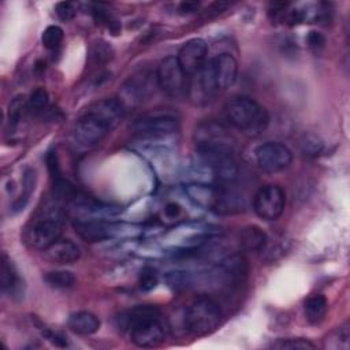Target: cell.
<instances>
[{
	"label": "cell",
	"instance_id": "6da1fadb",
	"mask_svg": "<svg viewBox=\"0 0 350 350\" xmlns=\"http://www.w3.org/2000/svg\"><path fill=\"white\" fill-rule=\"evenodd\" d=\"M124 116V104L118 98H103L86 108L74 126L77 141L85 146L101 142Z\"/></svg>",
	"mask_w": 350,
	"mask_h": 350
},
{
	"label": "cell",
	"instance_id": "7a4b0ae2",
	"mask_svg": "<svg viewBox=\"0 0 350 350\" xmlns=\"http://www.w3.org/2000/svg\"><path fill=\"white\" fill-rule=\"evenodd\" d=\"M119 325L127 329L131 342L138 347H156L167 336L168 325L156 306L141 305L123 313Z\"/></svg>",
	"mask_w": 350,
	"mask_h": 350
},
{
	"label": "cell",
	"instance_id": "3957f363",
	"mask_svg": "<svg viewBox=\"0 0 350 350\" xmlns=\"http://www.w3.org/2000/svg\"><path fill=\"white\" fill-rule=\"evenodd\" d=\"M224 111L230 124L247 137H258L269 124L268 111L250 97L231 98Z\"/></svg>",
	"mask_w": 350,
	"mask_h": 350
},
{
	"label": "cell",
	"instance_id": "277c9868",
	"mask_svg": "<svg viewBox=\"0 0 350 350\" xmlns=\"http://www.w3.org/2000/svg\"><path fill=\"white\" fill-rule=\"evenodd\" d=\"M196 165L208 171L219 180H231L238 174L231 145L196 146Z\"/></svg>",
	"mask_w": 350,
	"mask_h": 350
},
{
	"label": "cell",
	"instance_id": "5b68a950",
	"mask_svg": "<svg viewBox=\"0 0 350 350\" xmlns=\"http://www.w3.org/2000/svg\"><path fill=\"white\" fill-rule=\"evenodd\" d=\"M221 321V310L217 302L206 295L197 297L186 309L185 325L189 332L202 336L213 332Z\"/></svg>",
	"mask_w": 350,
	"mask_h": 350
},
{
	"label": "cell",
	"instance_id": "8992f818",
	"mask_svg": "<svg viewBox=\"0 0 350 350\" xmlns=\"http://www.w3.org/2000/svg\"><path fill=\"white\" fill-rule=\"evenodd\" d=\"M64 228L63 213L59 209H45L33 220L31 227L26 232L27 242L37 250H45L53 242L60 239Z\"/></svg>",
	"mask_w": 350,
	"mask_h": 350
},
{
	"label": "cell",
	"instance_id": "52a82bcc",
	"mask_svg": "<svg viewBox=\"0 0 350 350\" xmlns=\"http://www.w3.org/2000/svg\"><path fill=\"white\" fill-rule=\"evenodd\" d=\"M120 212L118 205L104 204L92 197L74 194L67 201V213L74 221H92V220H109Z\"/></svg>",
	"mask_w": 350,
	"mask_h": 350
},
{
	"label": "cell",
	"instance_id": "ba28073f",
	"mask_svg": "<svg viewBox=\"0 0 350 350\" xmlns=\"http://www.w3.org/2000/svg\"><path fill=\"white\" fill-rule=\"evenodd\" d=\"M157 86L171 98H182L187 93V75L176 56L164 57L156 71Z\"/></svg>",
	"mask_w": 350,
	"mask_h": 350
},
{
	"label": "cell",
	"instance_id": "9c48e42d",
	"mask_svg": "<svg viewBox=\"0 0 350 350\" xmlns=\"http://www.w3.org/2000/svg\"><path fill=\"white\" fill-rule=\"evenodd\" d=\"M286 193L278 185H265L257 190L253 198L256 215L264 220H276L284 211Z\"/></svg>",
	"mask_w": 350,
	"mask_h": 350
},
{
	"label": "cell",
	"instance_id": "30bf717a",
	"mask_svg": "<svg viewBox=\"0 0 350 350\" xmlns=\"http://www.w3.org/2000/svg\"><path fill=\"white\" fill-rule=\"evenodd\" d=\"M254 159L262 171L275 174L283 171L291 164L293 153L284 144L268 141L256 148Z\"/></svg>",
	"mask_w": 350,
	"mask_h": 350
},
{
	"label": "cell",
	"instance_id": "8fae6325",
	"mask_svg": "<svg viewBox=\"0 0 350 350\" xmlns=\"http://www.w3.org/2000/svg\"><path fill=\"white\" fill-rule=\"evenodd\" d=\"M178 130V120L171 115H150L137 119L133 131L146 139H157L168 137Z\"/></svg>",
	"mask_w": 350,
	"mask_h": 350
},
{
	"label": "cell",
	"instance_id": "7c38bea8",
	"mask_svg": "<svg viewBox=\"0 0 350 350\" xmlns=\"http://www.w3.org/2000/svg\"><path fill=\"white\" fill-rule=\"evenodd\" d=\"M190 101L194 105H205L208 104L216 94H219V90L216 88L209 60L206 64L196 74H193L187 82V93Z\"/></svg>",
	"mask_w": 350,
	"mask_h": 350
},
{
	"label": "cell",
	"instance_id": "4fadbf2b",
	"mask_svg": "<svg viewBox=\"0 0 350 350\" xmlns=\"http://www.w3.org/2000/svg\"><path fill=\"white\" fill-rule=\"evenodd\" d=\"M176 59L187 77L198 72L208 62V45L202 38H191L186 41L178 55Z\"/></svg>",
	"mask_w": 350,
	"mask_h": 350
},
{
	"label": "cell",
	"instance_id": "5bb4252c",
	"mask_svg": "<svg viewBox=\"0 0 350 350\" xmlns=\"http://www.w3.org/2000/svg\"><path fill=\"white\" fill-rule=\"evenodd\" d=\"M209 66L219 93L224 92L235 82L238 74V62L232 55L220 53L209 60Z\"/></svg>",
	"mask_w": 350,
	"mask_h": 350
},
{
	"label": "cell",
	"instance_id": "9a60e30c",
	"mask_svg": "<svg viewBox=\"0 0 350 350\" xmlns=\"http://www.w3.org/2000/svg\"><path fill=\"white\" fill-rule=\"evenodd\" d=\"M185 191L189 198L198 206L217 211L224 190L206 185L202 182H194L185 186Z\"/></svg>",
	"mask_w": 350,
	"mask_h": 350
},
{
	"label": "cell",
	"instance_id": "2e32d148",
	"mask_svg": "<svg viewBox=\"0 0 350 350\" xmlns=\"http://www.w3.org/2000/svg\"><path fill=\"white\" fill-rule=\"evenodd\" d=\"M196 146L205 145H231V135L227 130L216 122L200 123L194 130Z\"/></svg>",
	"mask_w": 350,
	"mask_h": 350
},
{
	"label": "cell",
	"instance_id": "e0dca14e",
	"mask_svg": "<svg viewBox=\"0 0 350 350\" xmlns=\"http://www.w3.org/2000/svg\"><path fill=\"white\" fill-rule=\"evenodd\" d=\"M45 257L55 264H72L81 257L79 246L70 239H57L44 250Z\"/></svg>",
	"mask_w": 350,
	"mask_h": 350
},
{
	"label": "cell",
	"instance_id": "ac0fdd59",
	"mask_svg": "<svg viewBox=\"0 0 350 350\" xmlns=\"http://www.w3.org/2000/svg\"><path fill=\"white\" fill-rule=\"evenodd\" d=\"M68 328L78 335H92L96 334L100 329V319L86 310H81V312H75L68 317L67 321Z\"/></svg>",
	"mask_w": 350,
	"mask_h": 350
},
{
	"label": "cell",
	"instance_id": "d6986e66",
	"mask_svg": "<svg viewBox=\"0 0 350 350\" xmlns=\"http://www.w3.org/2000/svg\"><path fill=\"white\" fill-rule=\"evenodd\" d=\"M1 290L10 295H15L21 291V278L18 275V271L12 261L7 257V254H3L1 257Z\"/></svg>",
	"mask_w": 350,
	"mask_h": 350
},
{
	"label": "cell",
	"instance_id": "ffe728a7",
	"mask_svg": "<svg viewBox=\"0 0 350 350\" xmlns=\"http://www.w3.org/2000/svg\"><path fill=\"white\" fill-rule=\"evenodd\" d=\"M304 310H305L306 320L310 324L316 325V324H320L324 320V317L327 314V310H328V302H327L324 295L314 294V295L309 297L305 301Z\"/></svg>",
	"mask_w": 350,
	"mask_h": 350
},
{
	"label": "cell",
	"instance_id": "44dd1931",
	"mask_svg": "<svg viewBox=\"0 0 350 350\" xmlns=\"http://www.w3.org/2000/svg\"><path fill=\"white\" fill-rule=\"evenodd\" d=\"M241 243L252 252H261L268 243L267 234L257 226H247L241 231Z\"/></svg>",
	"mask_w": 350,
	"mask_h": 350
},
{
	"label": "cell",
	"instance_id": "7402d4cb",
	"mask_svg": "<svg viewBox=\"0 0 350 350\" xmlns=\"http://www.w3.org/2000/svg\"><path fill=\"white\" fill-rule=\"evenodd\" d=\"M349 340H350V329H349V324L346 323L332 329L323 339V347L328 350H347Z\"/></svg>",
	"mask_w": 350,
	"mask_h": 350
},
{
	"label": "cell",
	"instance_id": "603a6c76",
	"mask_svg": "<svg viewBox=\"0 0 350 350\" xmlns=\"http://www.w3.org/2000/svg\"><path fill=\"white\" fill-rule=\"evenodd\" d=\"M149 92H150V85L148 83V78L146 77L130 78L123 85V93L133 103L142 101V98H145Z\"/></svg>",
	"mask_w": 350,
	"mask_h": 350
},
{
	"label": "cell",
	"instance_id": "cb8c5ba5",
	"mask_svg": "<svg viewBox=\"0 0 350 350\" xmlns=\"http://www.w3.org/2000/svg\"><path fill=\"white\" fill-rule=\"evenodd\" d=\"M45 283L56 290H67L75 284V276L70 271H51L44 276Z\"/></svg>",
	"mask_w": 350,
	"mask_h": 350
},
{
	"label": "cell",
	"instance_id": "d4e9b609",
	"mask_svg": "<svg viewBox=\"0 0 350 350\" xmlns=\"http://www.w3.org/2000/svg\"><path fill=\"white\" fill-rule=\"evenodd\" d=\"M63 38H64V31L57 25L48 26L44 30L42 36H41V41H42L44 48H46L49 51H56L62 45Z\"/></svg>",
	"mask_w": 350,
	"mask_h": 350
},
{
	"label": "cell",
	"instance_id": "484cf974",
	"mask_svg": "<svg viewBox=\"0 0 350 350\" xmlns=\"http://www.w3.org/2000/svg\"><path fill=\"white\" fill-rule=\"evenodd\" d=\"M48 101H49V97H48V93L45 89L42 88H38L36 90L31 92V94L27 98V107L31 109V111H44L48 105Z\"/></svg>",
	"mask_w": 350,
	"mask_h": 350
},
{
	"label": "cell",
	"instance_id": "4316f807",
	"mask_svg": "<svg viewBox=\"0 0 350 350\" xmlns=\"http://www.w3.org/2000/svg\"><path fill=\"white\" fill-rule=\"evenodd\" d=\"M112 55H113V51H112L111 45H108L105 41H98L93 45L90 57L97 64V63L108 62L112 57Z\"/></svg>",
	"mask_w": 350,
	"mask_h": 350
},
{
	"label": "cell",
	"instance_id": "83f0119b",
	"mask_svg": "<svg viewBox=\"0 0 350 350\" xmlns=\"http://www.w3.org/2000/svg\"><path fill=\"white\" fill-rule=\"evenodd\" d=\"M25 105H27V103L25 101V98L22 96L15 97L10 103V107H8V122H10L11 127H16L18 126Z\"/></svg>",
	"mask_w": 350,
	"mask_h": 350
},
{
	"label": "cell",
	"instance_id": "f1b7e54d",
	"mask_svg": "<svg viewBox=\"0 0 350 350\" xmlns=\"http://www.w3.org/2000/svg\"><path fill=\"white\" fill-rule=\"evenodd\" d=\"M275 349H301V350H308V349H314L316 346L304 338H290V339H280L276 343H273Z\"/></svg>",
	"mask_w": 350,
	"mask_h": 350
},
{
	"label": "cell",
	"instance_id": "f546056e",
	"mask_svg": "<svg viewBox=\"0 0 350 350\" xmlns=\"http://www.w3.org/2000/svg\"><path fill=\"white\" fill-rule=\"evenodd\" d=\"M159 283L157 273L153 268H144L139 275V288L142 291L153 290Z\"/></svg>",
	"mask_w": 350,
	"mask_h": 350
},
{
	"label": "cell",
	"instance_id": "4dcf8cb0",
	"mask_svg": "<svg viewBox=\"0 0 350 350\" xmlns=\"http://www.w3.org/2000/svg\"><path fill=\"white\" fill-rule=\"evenodd\" d=\"M55 14L57 15V18L60 21H71L75 16V8L71 3H66V1H60L55 5Z\"/></svg>",
	"mask_w": 350,
	"mask_h": 350
},
{
	"label": "cell",
	"instance_id": "1f68e13d",
	"mask_svg": "<svg viewBox=\"0 0 350 350\" xmlns=\"http://www.w3.org/2000/svg\"><path fill=\"white\" fill-rule=\"evenodd\" d=\"M306 41H308L309 48L314 52H319L325 46V37L320 31H316V30H313L308 34Z\"/></svg>",
	"mask_w": 350,
	"mask_h": 350
},
{
	"label": "cell",
	"instance_id": "d6a6232c",
	"mask_svg": "<svg viewBox=\"0 0 350 350\" xmlns=\"http://www.w3.org/2000/svg\"><path fill=\"white\" fill-rule=\"evenodd\" d=\"M36 185V171L33 168H27L23 174V196L29 197L34 191Z\"/></svg>",
	"mask_w": 350,
	"mask_h": 350
},
{
	"label": "cell",
	"instance_id": "836d02e7",
	"mask_svg": "<svg viewBox=\"0 0 350 350\" xmlns=\"http://www.w3.org/2000/svg\"><path fill=\"white\" fill-rule=\"evenodd\" d=\"M44 336L48 339V340H51L55 346H66L67 345V340H66V338L64 336H62L60 334H56V332H52V331H45L44 332Z\"/></svg>",
	"mask_w": 350,
	"mask_h": 350
},
{
	"label": "cell",
	"instance_id": "e575fe53",
	"mask_svg": "<svg viewBox=\"0 0 350 350\" xmlns=\"http://www.w3.org/2000/svg\"><path fill=\"white\" fill-rule=\"evenodd\" d=\"M180 212H182V208L178 204H175V202H170L164 208V216L168 217V219L178 217L180 215Z\"/></svg>",
	"mask_w": 350,
	"mask_h": 350
},
{
	"label": "cell",
	"instance_id": "d590c367",
	"mask_svg": "<svg viewBox=\"0 0 350 350\" xmlns=\"http://www.w3.org/2000/svg\"><path fill=\"white\" fill-rule=\"evenodd\" d=\"M304 144H305V149L304 150L306 153H317L321 149V142H319L316 138L314 139L306 138V142H304Z\"/></svg>",
	"mask_w": 350,
	"mask_h": 350
},
{
	"label": "cell",
	"instance_id": "8d00e7d4",
	"mask_svg": "<svg viewBox=\"0 0 350 350\" xmlns=\"http://www.w3.org/2000/svg\"><path fill=\"white\" fill-rule=\"evenodd\" d=\"M198 8H200V4L193 1H183L179 4V11L182 14H191V12H196Z\"/></svg>",
	"mask_w": 350,
	"mask_h": 350
}]
</instances>
